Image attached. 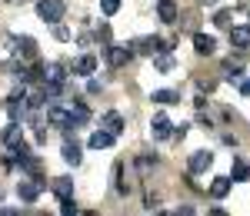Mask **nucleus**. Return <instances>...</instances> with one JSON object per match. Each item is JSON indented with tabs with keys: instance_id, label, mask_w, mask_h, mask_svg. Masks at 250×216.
I'll use <instances>...</instances> for the list:
<instances>
[{
	"instance_id": "nucleus-3",
	"label": "nucleus",
	"mask_w": 250,
	"mask_h": 216,
	"mask_svg": "<svg viewBox=\"0 0 250 216\" xmlns=\"http://www.w3.org/2000/svg\"><path fill=\"white\" fill-rule=\"evenodd\" d=\"M150 137L154 140L170 137V117H167V113H154V120H150Z\"/></svg>"
},
{
	"instance_id": "nucleus-22",
	"label": "nucleus",
	"mask_w": 250,
	"mask_h": 216,
	"mask_svg": "<svg viewBox=\"0 0 250 216\" xmlns=\"http://www.w3.org/2000/svg\"><path fill=\"white\" fill-rule=\"evenodd\" d=\"M154 67H157V73H170V70L177 67V63H173V57H170V54H164V57H157V60H154Z\"/></svg>"
},
{
	"instance_id": "nucleus-4",
	"label": "nucleus",
	"mask_w": 250,
	"mask_h": 216,
	"mask_svg": "<svg viewBox=\"0 0 250 216\" xmlns=\"http://www.w3.org/2000/svg\"><path fill=\"white\" fill-rule=\"evenodd\" d=\"M87 146H90V150H110V146H114V133L100 126V130H94V133H90Z\"/></svg>"
},
{
	"instance_id": "nucleus-28",
	"label": "nucleus",
	"mask_w": 250,
	"mask_h": 216,
	"mask_svg": "<svg viewBox=\"0 0 250 216\" xmlns=\"http://www.w3.org/2000/svg\"><path fill=\"white\" fill-rule=\"evenodd\" d=\"M173 137H177V140H184V137H187V123H180V126L173 130Z\"/></svg>"
},
{
	"instance_id": "nucleus-17",
	"label": "nucleus",
	"mask_w": 250,
	"mask_h": 216,
	"mask_svg": "<svg viewBox=\"0 0 250 216\" xmlns=\"http://www.w3.org/2000/svg\"><path fill=\"white\" fill-rule=\"evenodd\" d=\"M47 120H50L54 126H70V110H63V107H50V110H47Z\"/></svg>"
},
{
	"instance_id": "nucleus-2",
	"label": "nucleus",
	"mask_w": 250,
	"mask_h": 216,
	"mask_svg": "<svg viewBox=\"0 0 250 216\" xmlns=\"http://www.w3.org/2000/svg\"><path fill=\"white\" fill-rule=\"evenodd\" d=\"M40 190H43V180H20L17 183V199L20 203H34V199L40 197Z\"/></svg>"
},
{
	"instance_id": "nucleus-9",
	"label": "nucleus",
	"mask_w": 250,
	"mask_h": 216,
	"mask_svg": "<svg viewBox=\"0 0 250 216\" xmlns=\"http://www.w3.org/2000/svg\"><path fill=\"white\" fill-rule=\"evenodd\" d=\"M100 126H104V130H110V133H120V130H124V117H120V113H117V110H107V113H104V120H100Z\"/></svg>"
},
{
	"instance_id": "nucleus-30",
	"label": "nucleus",
	"mask_w": 250,
	"mask_h": 216,
	"mask_svg": "<svg viewBox=\"0 0 250 216\" xmlns=\"http://www.w3.org/2000/svg\"><path fill=\"white\" fill-rule=\"evenodd\" d=\"M200 3H207V7H210V3H217V0H200Z\"/></svg>"
},
{
	"instance_id": "nucleus-7",
	"label": "nucleus",
	"mask_w": 250,
	"mask_h": 216,
	"mask_svg": "<svg viewBox=\"0 0 250 216\" xmlns=\"http://www.w3.org/2000/svg\"><path fill=\"white\" fill-rule=\"evenodd\" d=\"M94 70H97V57L94 54H83V57L74 63V73H77V77H94Z\"/></svg>"
},
{
	"instance_id": "nucleus-16",
	"label": "nucleus",
	"mask_w": 250,
	"mask_h": 216,
	"mask_svg": "<svg viewBox=\"0 0 250 216\" xmlns=\"http://www.w3.org/2000/svg\"><path fill=\"white\" fill-rule=\"evenodd\" d=\"M70 123H74V126H87V123H90V110H87L83 103H74V107H70Z\"/></svg>"
},
{
	"instance_id": "nucleus-8",
	"label": "nucleus",
	"mask_w": 250,
	"mask_h": 216,
	"mask_svg": "<svg viewBox=\"0 0 250 216\" xmlns=\"http://www.w3.org/2000/svg\"><path fill=\"white\" fill-rule=\"evenodd\" d=\"M20 120H10V123H7V126H3V133H0V143H3V146H14V143H20Z\"/></svg>"
},
{
	"instance_id": "nucleus-21",
	"label": "nucleus",
	"mask_w": 250,
	"mask_h": 216,
	"mask_svg": "<svg viewBox=\"0 0 250 216\" xmlns=\"http://www.w3.org/2000/svg\"><path fill=\"white\" fill-rule=\"evenodd\" d=\"M230 177H233V183H247V180H250V166L237 160V163H233V170H230Z\"/></svg>"
},
{
	"instance_id": "nucleus-14",
	"label": "nucleus",
	"mask_w": 250,
	"mask_h": 216,
	"mask_svg": "<svg viewBox=\"0 0 250 216\" xmlns=\"http://www.w3.org/2000/svg\"><path fill=\"white\" fill-rule=\"evenodd\" d=\"M63 80H67V70H63L60 63L43 67V83H60V87H63Z\"/></svg>"
},
{
	"instance_id": "nucleus-11",
	"label": "nucleus",
	"mask_w": 250,
	"mask_h": 216,
	"mask_svg": "<svg viewBox=\"0 0 250 216\" xmlns=\"http://www.w3.org/2000/svg\"><path fill=\"white\" fill-rule=\"evenodd\" d=\"M230 43L237 50H247L250 47V27H230Z\"/></svg>"
},
{
	"instance_id": "nucleus-20",
	"label": "nucleus",
	"mask_w": 250,
	"mask_h": 216,
	"mask_svg": "<svg viewBox=\"0 0 250 216\" xmlns=\"http://www.w3.org/2000/svg\"><path fill=\"white\" fill-rule=\"evenodd\" d=\"M224 80H244V67H240V63H233V60H227V63H224Z\"/></svg>"
},
{
	"instance_id": "nucleus-23",
	"label": "nucleus",
	"mask_w": 250,
	"mask_h": 216,
	"mask_svg": "<svg viewBox=\"0 0 250 216\" xmlns=\"http://www.w3.org/2000/svg\"><path fill=\"white\" fill-rule=\"evenodd\" d=\"M20 54L27 60H34L37 57V47H34V37H20Z\"/></svg>"
},
{
	"instance_id": "nucleus-26",
	"label": "nucleus",
	"mask_w": 250,
	"mask_h": 216,
	"mask_svg": "<svg viewBox=\"0 0 250 216\" xmlns=\"http://www.w3.org/2000/svg\"><path fill=\"white\" fill-rule=\"evenodd\" d=\"M230 10H220V14H217V17H213V23H217V27H230Z\"/></svg>"
},
{
	"instance_id": "nucleus-15",
	"label": "nucleus",
	"mask_w": 250,
	"mask_h": 216,
	"mask_svg": "<svg viewBox=\"0 0 250 216\" xmlns=\"http://www.w3.org/2000/svg\"><path fill=\"white\" fill-rule=\"evenodd\" d=\"M157 17L164 20V23H173V20H177V3H173V0H160V3H157Z\"/></svg>"
},
{
	"instance_id": "nucleus-12",
	"label": "nucleus",
	"mask_w": 250,
	"mask_h": 216,
	"mask_svg": "<svg viewBox=\"0 0 250 216\" xmlns=\"http://www.w3.org/2000/svg\"><path fill=\"white\" fill-rule=\"evenodd\" d=\"M130 54H134L130 47H110V54H107V57H110V67H117V70H120V67H127Z\"/></svg>"
},
{
	"instance_id": "nucleus-29",
	"label": "nucleus",
	"mask_w": 250,
	"mask_h": 216,
	"mask_svg": "<svg viewBox=\"0 0 250 216\" xmlns=\"http://www.w3.org/2000/svg\"><path fill=\"white\" fill-rule=\"evenodd\" d=\"M240 97H250V80H240Z\"/></svg>"
},
{
	"instance_id": "nucleus-24",
	"label": "nucleus",
	"mask_w": 250,
	"mask_h": 216,
	"mask_svg": "<svg viewBox=\"0 0 250 216\" xmlns=\"http://www.w3.org/2000/svg\"><path fill=\"white\" fill-rule=\"evenodd\" d=\"M100 10H104V17H114L120 10V0H100Z\"/></svg>"
},
{
	"instance_id": "nucleus-6",
	"label": "nucleus",
	"mask_w": 250,
	"mask_h": 216,
	"mask_svg": "<svg viewBox=\"0 0 250 216\" xmlns=\"http://www.w3.org/2000/svg\"><path fill=\"white\" fill-rule=\"evenodd\" d=\"M193 50L200 54V57H210L213 50H217V40L210 34H193Z\"/></svg>"
},
{
	"instance_id": "nucleus-1",
	"label": "nucleus",
	"mask_w": 250,
	"mask_h": 216,
	"mask_svg": "<svg viewBox=\"0 0 250 216\" xmlns=\"http://www.w3.org/2000/svg\"><path fill=\"white\" fill-rule=\"evenodd\" d=\"M63 14H67L63 0H37V17L43 20V23H54V27H57L60 20H63Z\"/></svg>"
},
{
	"instance_id": "nucleus-27",
	"label": "nucleus",
	"mask_w": 250,
	"mask_h": 216,
	"mask_svg": "<svg viewBox=\"0 0 250 216\" xmlns=\"http://www.w3.org/2000/svg\"><path fill=\"white\" fill-rule=\"evenodd\" d=\"M87 90H90V93H100V90H104V83H100V80H90V83H87Z\"/></svg>"
},
{
	"instance_id": "nucleus-25",
	"label": "nucleus",
	"mask_w": 250,
	"mask_h": 216,
	"mask_svg": "<svg viewBox=\"0 0 250 216\" xmlns=\"http://www.w3.org/2000/svg\"><path fill=\"white\" fill-rule=\"evenodd\" d=\"M60 213H63V216H70V213H77V203H74V197H67V199H60Z\"/></svg>"
},
{
	"instance_id": "nucleus-13",
	"label": "nucleus",
	"mask_w": 250,
	"mask_h": 216,
	"mask_svg": "<svg viewBox=\"0 0 250 216\" xmlns=\"http://www.w3.org/2000/svg\"><path fill=\"white\" fill-rule=\"evenodd\" d=\"M60 157L67 160L70 166H80V160H83V153H80L77 140H67V143H63V153H60Z\"/></svg>"
},
{
	"instance_id": "nucleus-19",
	"label": "nucleus",
	"mask_w": 250,
	"mask_h": 216,
	"mask_svg": "<svg viewBox=\"0 0 250 216\" xmlns=\"http://www.w3.org/2000/svg\"><path fill=\"white\" fill-rule=\"evenodd\" d=\"M150 97H154V103H164V107H170V103H180V93H177V90H154Z\"/></svg>"
},
{
	"instance_id": "nucleus-18",
	"label": "nucleus",
	"mask_w": 250,
	"mask_h": 216,
	"mask_svg": "<svg viewBox=\"0 0 250 216\" xmlns=\"http://www.w3.org/2000/svg\"><path fill=\"white\" fill-rule=\"evenodd\" d=\"M54 193H57L60 199L74 197V177H60V180H54Z\"/></svg>"
},
{
	"instance_id": "nucleus-5",
	"label": "nucleus",
	"mask_w": 250,
	"mask_h": 216,
	"mask_svg": "<svg viewBox=\"0 0 250 216\" xmlns=\"http://www.w3.org/2000/svg\"><path fill=\"white\" fill-rule=\"evenodd\" d=\"M213 166V153L210 150H197L190 157V173H204V170H210Z\"/></svg>"
},
{
	"instance_id": "nucleus-10",
	"label": "nucleus",
	"mask_w": 250,
	"mask_h": 216,
	"mask_svg": "<svg viewBox=\"0 0 250 216\" xmlns=\"http://www.w3.org/2000/svg\"><path fill=\"white\" fill-rule=\"evenodd\" d=\"M230 186H233V177H217L210 183V197L213 199H224L227 193H230Z\"/></svg>"
}]
</instances>
